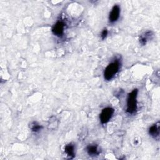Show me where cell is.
<instances>
[{
	"label": "cell",
	"instance_id": "cell-1",
	"mask_svg": "<svg viewBox=\"0 0 160 160\" xmlns=\"http://www.w3.org/2000/svg\"><path fill=\"white\" fill-rule=\"evenodd\" d=\"M121 67V62L119 59H115L109 63L104 69V78L107 81L111 80L115 75L118 72Z\"/></svg>",
	"mask_w": 160,
	"mask_h": 160
},
{
	"label": "cell",
	"instance_id": "cell-2",
	"mask_svg": "<svg viewBox=\"0 0 160 160\" xmlns=\"http://www.w3.org/2000/svg\"><path fill=\"white\" fill-rule=\"evenodd\" d=\"M138 89H134L128 94L127 98L126 112L130 114H133L137 110V97Z\"/></svg>",
	"mask_w": 160,
	"mask_h": 160
},
{
	"label": "cell",
	"instance_id": "cell-3",
	"mask_svg": "<svg viewBox=\"0 0 160 160\" xmlns=\"http://www.w3.org/2000/svg\"><path fill=\"white\" fill-rule=\"evenodd\" d=\"M114 112V109L111 107H106L104 108L99 114L100 122L102 124H106L109 121Z\"/></svg>",
	"mask_w": 160,
	"mask_h": 160
},
{
	"label": "cell",
	"instance_id": "cell-4",
	"mask_svg": "<svg viewBox=\"0 0 160 160\" xmlns=\"http://www.w3.org/2000/svg\"><path fill=\"white\" fill-rule=\"evenodd\" d=\"M65 24L62 21H58L52 28V32L56 36L61 38L64 33Z\"/></svg>",
	"mask_w": 160,
	"mask_h": 160
},
{
	"label": "cell",
	"instance_id": "cell-5",
	"mask_svg": "<svg viewBox=\"0 0 160 160\" xmlns=\"http://www.w3.org/2000/svg\"><path fill=\"white\" fill-rule=\"evenodd\" d=\"M120 12H121V8L120 6L118 4L114 5L111 12H109V21L111 23H114L116 22L120 16Z\"/></svg>",
	"mask_w": 160,
	"mask_h": 160
},
{
	"label": "cell",
	"instance_id": "cell-6",
	"mask_svg": "<svg viewBox=\"0 0 160 160\" xmlns=\"http://www.w3.org/2000/svg\"><path fill=\"white\" fill-rule=\"evenodd\" d=\"M159 128H160V123L158 121L156 123L152 125L151 126H150V128H149V135L152 138H153L155 140H157V141H159V134H160Z\"/></svg>",
	"mask_w": 160,
	"mask_h": 160
},
{
	"label": "cell",
	"instance_id": "cell-7",
	"mask_svg": "<svg viewBox=\"0 0 160 160\" xmlns=\"http://www.w3.org/2000/svg\"><path fill=\"white\" fill-rule=\"evenodd\" d=\"M64 152L69 159H73L75 156V146L73 144L69 143L65 146Z\"/></svg>",
	"mask_w": 160,
	"mask_h": 160
},
{
	"label": "cell",
	"instance_id": "cell-8",
	"mask_svg": "<svg viewBox=\"0 0 160 160\" xmlns=\"http://www.w3.org/2000/svg\"><path fill=\"white\" fill-rule=\"evenodd\" d=\"M87 152L88 154L91 156H98L99 152L100 151L98 149V146L96 144H91V145H89L87 148Z\"/></svg>",
	"mask_w": 160,
	"mask_h": 160
},
{
	"label": "cell",
	"instance_id": "cell-9",
	"mask_svg": "<svg viewBox=\"0 0 160 160\" xmlns=\"http://www.w3.org/2000/svg\"><path fill=\"white\" fill-rule=\"evenodd\" d=\"M153 36V33L152 31H147L141 36L139 39V42L141 45L144 46L146 44L149 39H151Z\"/></svg>",
	"mask_w": 160,
	"mask_h": 160
},
{
	"label": "cell",
	"instance_id": "cell-10",
	"mask_svg": "<svg viewBox=\"0 0 160 160\" xmlns=\"http://www.w3.org/2000/svg\"><path fill=\"white\" fill-rule=\"evenodd\" d=\"M30 128L32 132H39V131H41L43 128V126L42 125H40L39 124L37 123L36 122H33L31 124Z\"/></svg>",
	"mask_w": 160,
	"mask_h": 160
},
{
	"label": "cell",
	"instance_id": "cell-11",
	"mask_svg": "<svg viewBox=\"0 0 160 160\" xmlns=\"http://www.w3.org/2000/svg\"><path fill=\"white\" fill-rule=\"evenodd\" d=\"M108 31L107 30V29H103L101 33V39H102V40H104V39H106V38L107 36H108Z\"/></svg>",
	"mask_w": 160,
	"mask_h": 160
}]
</instances>
